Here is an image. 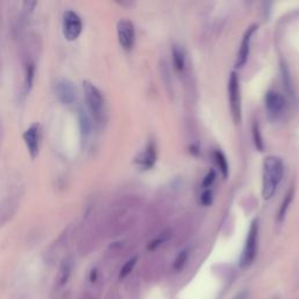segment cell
<instances>
[{"label":"cell","instance_id":"obj_1","mask_svg":"<svg viewBox=\"0 0 299 299\" xmlns=\"http://www.w3.org/2000/svg\"><path fill=\"white\" fill-rule=\"evenodd\" d=\"M284 176L283 160L277 156H269L263 161V189L264 200H270L275 195L277 189Z\"/></svg>","mask_w":299,"mask_h":299},{"label":"cell","instance_id":"obj_2","mask_svg":"<svg viewBox=\"0 0 299 299\" xmlns=\"http://www.w3.org/2000/svg\"><path fill=\"white\" fill-rule=\"evenodd\" d=\"M83 91L87 108L90 113L91 118L96 123H101L104 119L105 114V102L103 94L98 89L95 84L84 81L83 82Z\"/></svg>","mask_w":299,"mask_h":299},{"label":"cell","instance_id":"obj_3","mask_svg":"<svg viewBox=\"0 0 299 299\" xmlns=\"http://www.w3.org/2000/svg\"><path fill=\"white\" fill-rule=\"evenodd\" d=\"M257 241H258V221L255 219L251 222L249 232H248L246 238V245L245 248H243V253L240 260L242 268L249 267L250 264L254 262L256 254H257Z\"/></svg>","mask_w":299,"mask_h":299},{"label":"cell","instance_id":"obj_4","mask_svg":"<svg viewBox=\"0 0 299 299\" xmlns=\"http://www.w3.org/2000/svg\"><path fill=\"white\" fill-rule=\"evenodd\" d=\"M62 31L63 36L68 41L78 40L83 31L82 19L76 12L68 10L62 16Z\"/></svg>","mask_w":299,"mask_h":299},{"label":"cell","instance_id":"obj_5","mask_svg":"<svg viewBox=\"0 0 299 299\" xmlns=\"http://www.w3.org/2000/svg\"><path fill=\"white\" fill-rule=\"evenodd\" d=\"M228 97L230 111H232L233 119L235 123L241 122V91L240 80L235 71L230 74L228 81Z\"/></svg>","mask_w":299,"mask_h":299},{"label":"cell","instance_id":"obj_6","mask_svg":"<svg viewBox=\"0 0 299 299\" xmlns=\"http://www.w3.org/2000/svg\"><path fill=\"white\" fill-rule=\"evenodd\" d=\"M41 125L39 123H33L29 125L26 131L24 132L23 138L25 145H26L29 157L32 159H36L40 152V144H41Z\"/></svg>","mask_w":299,"mask_h":299},{"label":"cell","instance_id":"obj_7","mask_svg":"<svg viewBox=\"0 0 299 299\" xmlns=\"http://www.w3.org/2000/svg\"><path fill=\"white\" fill-rule=\"evenodd\" d=\"M117 36L119 45L126 52L132 49L135 45V26L130 20L122 19L117 24Z\"/></svg>","mask_w":299,"mask_h":299},{"label":"cell","instance_id":"obj_8","mask_svg":"<svg viewBox=\"0 0 299 299\" xmlns=\"http://www.w3.org/2000/svg\"><path fill=\"white\" fill-rule=\"evenodd\" d=\"M55 92L59 101L63 105H71L76 101V88L74 83L68 79H61L58 81Z\"/></svg>","mask_w":299,"mask_h":299},{"label":"cell","instance_id":"obj_9","mask_svg":"<svg viewBox=\"0 0 299 299\" xmlns=\"http://www.w3.org/2000/svg\"><path fill=\"white\" fill-rule=\"evenodd\" d=\"M266 108L268 113L273 117H277L283 113L285 108V98L279 92L275 90H269L266 94Z\"/></svg>","mask_w":299,"mask_h":299},{"label":"cell","instance_id":"obj_10","mask_svg":"<svg viewBox=\"0 0 299 299\" xmlns=\"http://www.w3.org/2000/svg\"><path fill=\"white\" fill-rule=\"evenodd\" d=\"M256 29H257V25H251V26L246 31L245 35H243L242 44L240 47V50H238L237 60H236V67L237 68H242V67L246 66L248 58H249V53H250L251 36L254 35Z\"/></svg>","mask_w":299,"mask_h":299},{"label":"cell","instance_id":"obj_11","mask_svg":"<svg viewBox=\"0 0 299 299\" xmlns=\"http://www.w3.org/2000/svg\"><path fill=\"white\" fill-rule=\"evenodd\" d=\"M156 160H157L156 144L153 142H150L147 144L146 148H145V151L139 156L137 163H138L145 170H151L153 166H155Z\"/></svg>","mask_w":299,"mask_h":299},{"label":"cell","instance_id":"obj_12","mask_svg":"<svg viewBox=\"0 0 299 299\" xmlns=\"http://www.w3.org/2000/svg\"><path fill=\"white\" fill-rule=\"evenodd\" d=\"M35 74H36V67L35 62L33 60H28L26 62V66H25V92L28 94L32 90L34 80H35Z\"/></svg>","mask_w":299,"mask_h":299},{"label":"cell","instance_id":"obj_13","mask_svg":"<svg viewBox=\"0 0 299 299\" xmlns=\"http://www.w3.org/2000/svg\"><path fill=\"white\" fill-rule=\"evenodd\" d=\"M72 269V259L71 257H66L60 264L59 275H58V283L60 286L65 285L68 279H69L70 273Z\"/></svg>","mask_w":299,"mask_h":299},{"label":"cell","instance_id":"obj_14","mask_svg":"<svg viewBox=\"0 0 299 299\" xmlns=\"http://www.w3.org/2000/svg\"><path fill=\"white\" fill-rule=\"evenodd\" d=\"M16 212V203L8 201L5 204L0 206V226L5 223L7 220H11L12 216H14Z\"/></svg>","mask_w":299,"mask_h":299},{"label":"cell","instance_id":"obj_15","mask_svg":"<svg viewBox=\"0 0 299 299\" xmlns=\"http://www.w3.org/2000/svg\"><path fill=\"white\" fill-rule=\"evenodd\" d=\"M213 155H214V159L216 161L217 166H219L222 176H223L225 178H227L229 174V166H228V161L227 159H226L225 155L220 151V150H215Z\"/></svg>","mask_w":299,"mask_h":299},{"label":"cell","instance_id":"obj_16","mask_svg":"<svg viewBox=\"0 0 299 299\" xmlns=\"http://www.w3.org/2000/svg\"><path fill=\"white\" fill-rule=\"evenodd\" d=\"M293 196H294V191L291 187V189L289 190L288 193L285 194L284 199H283V202H282V204H281V208H279V212H278V221L279 222H282L284 220V217L286 215V212H288V209H289V206L292 202Z\"/></svg>","mask_w":299,"mask_h":299},{"label":"cell","instance_id":"obj_17","mask_svg":"<svg viewBox=\"0 0 299 299\" xmlns=\"http://www.w3.org/2000/svg\"><path fill=\"white\" fill-rule=\"evenodd\" d=\"M79 121H80V127L81 132L84 137H87L91 134V119L88 116V114H85V111H80L79 115Z\"/></svg>","mask_w":299,"mask_h":299},{"label":"cell","instance_id":"obj_18","mask_svg":"<svg viewBox=\"0 0 299 299\" xmlns=\"http://www.w3.org/2000/svg\"><path fill=\"white\" fill-rule=\"evenodd\" d=\"M172 59L174 67L178 71H182L185 69V57H183V53L178 46H174L172 48Z\"/></svg>","mask_w":299,"mask_h":299},{"label":"cell","instance_id":"obj_19","mask_svg":"<svg viewBox=\"0 0 299 299\" xmlns=\"http://www.w3.org/2000/svg\"><path fill=\"white\" fill-rule=\"evenodd\" d=\"M253 139H254L256 148H257L258 151H260V152L264 151L263 137H262V134H260L259 125H258L257 122H254V124H253Z\"/></svg>","mask_w":299,"mask_h":299},{"label":"cell","instance_id":"obj_20","mask_svg":"<svg viewBox=\"0 0 299 299\" xmlns=\"http://www.w3.org/2000/svg\"><path fill=\"white\" fill-rule=\"evenodd\" d=\"M187 259H189V250L185 249V250L180 251L179 255L177 256L176 260H174V264H173L174 269H176V270H178V271L181 270V269L185 267Z\"/></svg>","mask_w":299,"mask_h":299},{"label":"cell","instance_id":"obj_21","mask_svg":"<svg viewBox=\"0 0 299 299\" xmlns=\"http://www.w3.org/2000/svg\"><path fill=\"white\" fill-rule=\"evenodd\" d=\"M282 76H283V83L285 90L289 92V95H292V84H291V78H290L288 67L285 65H282Z\"/></svg>","mask_w":299,"mask_h":299},{"label":"cell","instance_id":"obj_22","mask_svg":"<svg viewBox=\"0 0 299 299\" xmlns=\"http://www.w3.org/2000/svg\"><path fill=\"white\" fill-rule=\"evenodd\" d=\"M137 258L136 256L135 257H132L131 259H129L127 260V262L124 264L123 266V268H122V270H121V272H119V278L121 279H123V278H125V277L129 275V273L134 270V268H135V266H136V263H137Z\"/></svg>","mask_w":299,"mask_h":299},{"label":"cell","instance_id":"obj_23","mask_svg":"<svg viewBox=\"0 0 299 299\" xmlns=\"http://www.w3.org/2000/svg\"><path fill=\"white\" fill-rule=\"evenodd\" d=\"M216 179V173L214 170H209L208 173L206 174V177H204L203 181H202V187L204 189H208V187H211L213 183H214Z\"/></svg>","mask_w":299,"mask_h":299},{"label":"cell","instance_id":"obj_24","mask_svg":"<svg viewBox=\"0 0 299 299\" xmlns=\"http://www.w3.org/2000/svg\"><path fill=\"white\" fill-rule=\"evenodd\" d=\"M213 202V193L212 191H204L201 195V203L203 206H211Z\"/></svg>","mask_w":299,"mask_h":299}]
</instances>
